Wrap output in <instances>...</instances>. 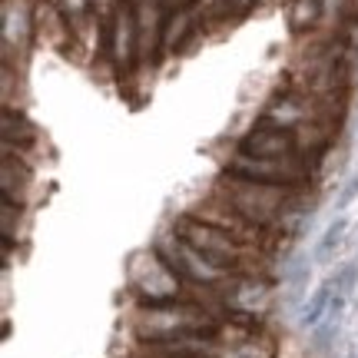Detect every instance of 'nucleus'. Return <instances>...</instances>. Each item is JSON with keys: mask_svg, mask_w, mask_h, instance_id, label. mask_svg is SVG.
I'll list each match as a JSON object with an SVG mask.
<instances>
[{"mask_svg": "<svg viewBox=\"0 0 358 358\" xmlns=\"http://www.w3.org/2000/svg\"><path fill=\"white\" fill-rule=\"evenodd\" d=\"M213 192L229 199L239 213L266 226L272 232H292L302 209H306V189H295V186H275V182H256V179L236 176V173H226L213 182Z\"/></svg>", "mask_w": 358, "mask_h": 358, "instance_id": "obj_1", "label": "nucleus"}, {"mask_svg": "<svg viewBox=\"0 0 358 358\" xmlns=\"http://www.w3.org/2000/svg\"><path fill=\"white\" fill-rule=\"evenodd\" d=\"M219 319L222 315H216L209 306L196 302L189 295H179L166 302H140L133 312V332L140 342H166V338L196 332L216 335Z\"/></svg>", "mask_w": 358, "mask_h": 358, "instance_id": "obj_2", "label": "nucleus"}, {"mask_svg": "<svg viewBox=\"0 0 358 358\" xmlns=\"http://www.w3.org/2000/svg\"><path fill=\"white\" fill-rule=\"evenodd\" d=\"M173 232L182 236L186 243H192L199 252H206L213 262H219V266H226L229 272H236V275L266 272V262H268V256H272L266 249H256V245L229 236V232L219 229V226H209L203 219H196L192 213H179V216L173 219Z\"/></svg>", "mask_w": 358, "mask_h": 358, "instance_id": "obj_3", "label": "nucleus"}, {"mask_svg": "<svg viewBox=\"0 0 358 358\" xmlns=\"http://www.w3.org/2000/svg\"><path fill=\"white\" fill-rule=\"evenodd\" d=\"M226 173L256 179V182H275V186L308 189L312 163H308L306 156H252L236 146V150L226 156Z\"/></svg>", "mask_w": 358, "mask_h": 358, "instance_id": "obj_4", "label": "nucleus"}, {"mask_svg": "<svg viewBox=\"0 0 358 358\" xmlns=\"http://www.w3.org/2000/svg\"><path fill=\"white\" fill-rule=\"evenodd\" d=\"M186 213H192L196 219H203L209 226L226 229L229 236H236V239H243V243H249V245H256V249H266V252H275V245L282 243V232H272V229H266V226L252 222L245 213H239L229 199H222L216 192H209L206 199L192 203Z\"/></svg>", "mask_w": 358, "mask_h": 358, "instance_id": "obj_5", "label": "nucleus"}, {"mask_svg": "<svg viewBox=\"0 0 358 358\" xmlns=\"http://www.w3.org/2000/svg\"><path fill=\"white\" fill-rule=\"evenodd\" d=\"M129 289L136 295V302H166V299L186 295L182 279L169 268V262L159 256L156 245L129 262Z\"/></svg>", "mask_w": 358, "mask_h": 358, "instance_id": "obj_6", "label": "nucleus"}, {"mask_svg": "<svg viewBox=\"0 0 358 358\" xmlns=\"http://www.w3.org/2000/svg\"><path fill=\"white\" fill-rule=\"evenodd\" d=\"M103 60L120 80L136 77V0H123L106 27Z\"/></svg>", "mask_w": 358, "mask_h": 358, "instance_id": "obj_7", "label": "nucleus"}, {"mask_svg": "<svg viewBox=\"0 0 358 358\" xmlns=\"http://www.w3.org/2000/svg\"><path fill=\"white\" fill-rule=\"evenodd\" d=\"M163 17L159 0H136V77L153 73L163 60Z\"/></svg>", "mask_w": 358, "mask_h": 358, "instance_id": "obj_8", "label": "nucleus"}, {"mask_svg": "<svg viewBox=\"0 0 358 358\" xmlns=\"http://www.w3.org/2000/svg\"><path fill=\"white\" fill-rule=\"evenodd\" d=\"M239 150H245V153H252V156H302L292 129L272 127V123H262V120L239 140Z\"/></svg>", "mask_w": 358, "mask_h": 358, "instance_id": "obj_9", "label": "nucleus"}, {"mask_svg": "<svg viewBox=\"0 0 358 358\" xmlns=\"http://www.w3.org/2000/svg\"><path fill=\"white\" fill-rule=\"evenodd\" d=\"M34 27H37V43L50 47V50H66L73 47V34H70V24L60 13V7L53 0H40L34 3Z\"/></svg>", "mask_w": 358, "mask_h": 358, "instance_id": "obj_10", "label": "nucleus"}, {"mask_svg": "<svg viewBox=\"0 0 358 358\" xmlns=\"http://www.w3.org/2000/svg\"><path fill=\"white\" fill-rule=\"evenodd\" d=\"M37 140H40L37 127L24 113H17L13 106H3V150H13V153L24 156L27 150L37 146Z\"/></svg>", "mask_w": 358, "mask_h": 358, "instance_id": "obj_11", "label": "nucleus"}, {"mask_svg": "<svg viewBox=\"0 0 358 358\" xmlns=\"http://www.w3.org/2000/svg\"><path fill=\"white\" fill-rule=\"evenodd\" d=\"M285 24L292 30V37H308L322 24V0H292L285 7Z\"/></svg>", "mask_w": 358, "mask_h": 358, "instance_id": "obj_12", "label": "nucleus"}, {"mask_svg": "<svg viewBox=\"0 0 358 358\" xmlns=\"http://www.w3.org/2000/svg\"><path fill=\"white\" fill-rule=\"evenodd\" d=\"M332 299H335V279H325L319 289H315V295L308 299V306L302 308V325H306V329L322 325V319L332 312Z\"/></svg>", "mask_w": 358, "mask_h": 358, "instance_id": "obj_13", "label": "nucleus"}, {"mask_svg": "<svg viewBox=\"0 0 358 358\" xmlns=\"http://www.w3.org/2000/svg\"><path fill=\"white\" fill-rule=\"evenodd\" d=\"M345 219H335L332 226L325 229V236H322V243H319V259H329L332 256V249H338V243H342V236H345Z\"/></svg>", "mask_w": 358, "mask_h": 358, "instance_id": "obj_14", "label": "nucleus"}, {"mask_svg": "<svg viewBox=\"0 0 358 358\" xmlns=\"http://www.w3.org/2000/svg\"><path fill=\"white\" fill-rule=\"evenodd\" d=\"M272 3H282V7H289L292 0H266V7H272Z\"/></svg>", "mask_w": 358, "mask_h": 358, "instance_id": "obj_15", "label": "nucleus"}]
</instances>
